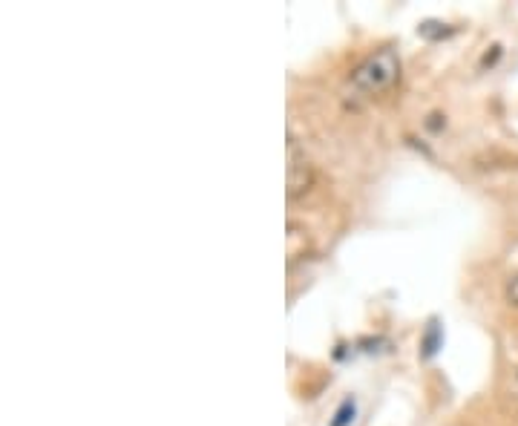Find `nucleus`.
I'll return each instance as SVG.
<instances>
[{
	"mask_svg": "<svg viewBox=\"0 0 518 426\" xmlns=\"http://www.w3.org/2000/svg\"><path fill=\"white\" fill-rule=\"evenodd\" d=\"M398 78H401V55L392 47H383L354 67L352 87L363 95H380L392 90Z\"/></svg>",
	"mask_w": 518,
	"mask_h": 426,
	"instance_id": "obj_1",
	"label": "nucleus"
},
{
	"mask_svg": "<svg viewBox=\"0 0 518 426\" xmlns=\"http://www.w3.org/2000/svg\"><path fill=\"white\" fill-rule=\"evenodd\" d=\"M314 182V167L308 162V156L300 150V144L288 139V199L303 196Z\"/></svg>",
	"mask_w": 518,
	"mask_h": 426,
	"instance_id": "obj_2",
	"label": "nucleus"
},
{
	"mask_svg": "<svg viewBox=\"0 0 518 426\" xmlns=\"http://www.w3.org/2000/svg\"><path fill=\"white\" fill-rule=\"evenodd\" d=\"M352 421H354V401L349 398V401H343V406L337 409V415H334L331 426H349Z\"/></svg>",
	"mask_w": 518,
	"mask_h": 426,
	"instance_id": "obj_3",
	"label": "nucleus"
},
{
	"mask_svg": "<svg viewBox=\"0 0 518 426\" xmlns=\"http://www.w3.org/2000/svg\"><path fill=\"white\" fill-rule=\"evenodd\" d=\"M438 346H441V340H438V326H432V332L426 334V343H424L426 357L435 355V352H438Z\"/></svg>",
	"mask_w": 518,
	"mask_h": 426,
	"instance_id": "obj_4",
	"label": "nucleus"
},
{
	"mask_svg": "<svg viewBox=\"0 0 518 426\" xmlns=\"http://www.w3.org/2000/svg\"><path fill=\"white\" fill-rule=\"evenodd\" d=\"M507 300H510L513 306H518V274H513L510 283H507Z\"/></svg>",
	"mask_w": 518,
	"mask_h": 426,
	"instance_id": "obj_5",
	"label": "nucleus"
}]
</instances>
